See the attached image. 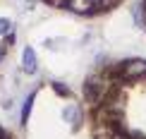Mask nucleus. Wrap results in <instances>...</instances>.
Wrapping results in <instances>:
<instances>
[{
  "label": "nucleus",
  "mask_w": 146,
  "mask_h": 139,
  "mask_svg": "<svg viewBox=\"0 0 146 139\" xmlns=\"http://www.w3.org/2000/svg\"><path fill=\"white\" fill-rule=\"evenodd\" d=\"M41 3L58 10H67L77 17H96V15H106V12L115 10L125 0H41Z\"/></svg>",
  "instance_id": "f03ea898"
},
{
  "label": "nucleus",
  "mask_w": 146,
  "mask_h": 139,
  "mask_svg": "<svg viewBox=\"0 0 146 139\" xmlns=\"http://www.w3.org/2000/svg\"><path fill=\"white\" fill-rule=\"evenodd\" d=\"M141 24L146 29V0H141Z\"/></svg>",
  "instance_id": "7ed1b4c3"
},
{
  "label": "nucleus",
  "mask_w": 146,
  "mask_h": 139,
  "mask_svg": "<svg viewBox=\"0 0 146 139\" xmlns=\"http://www.w3.org/2000/svg\"><path fill=\"white\" fill-rule=\"evenodd\" d=\"M86 101L103 139H146V58L103 65L86 82Z\"/></svg>",
  "instance_id": "f257e3e1"
}]
</instances>
